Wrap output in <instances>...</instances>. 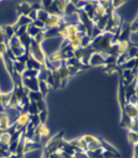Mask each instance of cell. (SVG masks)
Wrapping results in <instances>:
<instances>
[{"instance_id": "obj_1", "label": "cell", "mask_w": 138, "mask_h": 158, "mask_svg": "<svg viewBox=\"0 0 138 158\" xmlns=\"http://www.w3.org/2000/svg\"><path fill=\"white\" fill-rule=\"evenodd\" d=\"M113 37H114V34L111 32L102 31L91 41L89 46L92 47L94 52L111 55Z\"/></svg>"}, {"instance_id": "obj_2", "label": "cell", "mask_w": 138, "mask_h": 158, "mask_svg": "<svg viewBox=\"0 0 138 158\" xmlns=\"http://www.w3.org/2000/svg\"><path fill=\"white\" fill-rule=\"evenodd\" d=\"M38 72L39 70H27L21 74V83L22 86L31 92H39V81H38Z\"/></svg>"}, {"instance_id": "obj_3", "label": "cell", "mask_w": 138, "mask_h": 158, "mask_svg": "<svg viewBox=\"0 0 138 158\" xmlns=\"http://www.w3.org/2000/svg\"><path fill=\"white\" fill-rule=\"evenodd\" d=\"M63 135H64V132L61 131L60 133H57L56 135H54L52 138H50L44 148L43 154L49 156L51 154L55 153L57 150L61 147V145L64 143Z\"/></svg>"}, {"instance_id": "obj_4", "label": "cell", "mask_w": 138, "mask_h": 158, "mask_svg": "<svg viewBox=\"0 0 138 158\" xmlns=\"http://www.w3.org/2000/svg\"><path fill=\"white\" fill-rule=\"evenodd\" d=\"M28 55L33 58L35 60L40 62V64H44L46 60V54L44 49H42V46L40 44L37 43L31 39V43L30 45V47L28 49Z\"/></svg>"}, {"instance_id": "obj_5", "label": "cell", "mask_w": 138, "mask_h": 158, "mask_svg": "<svg viewBox=\"0 0 138 158\" xmlns=\"http://www.w3.org/2000/svg\"><path fill=\"white\" fill-rule=\"evenodd\" d=\"M7 47L15 58H19L23 56L26 53H28L26 52L25 47L22 46L19 39L15 35L7 41Z\"/></svg>"}, {"instance_id": "obj_6", "label": "cell", "mask_w": 138, "mask_h": 158, "mask_svg": "<svg viewBox=\"0 0 138 158\" xmlns=\"http://www.w3.org/2000/svg\"><path fill=\"white\" fill-rule=\"evenodd\" d=\"M82 138L86 144V152L95 151L102 147L101 137H99V136H95V135H82Z\"/></svg>"}, {"instance_id": "obj_7", "label": "cell", "mask_w": 138, "mask_h": 158, "mask_svg": "<svg viewBox=\"0 0 138 158\" xmlns=\"http://www.w3.org/2000/svg\"><path fill=\"white\" fill-rule=\"evenodd\" d=\"M94 52V51L93 50L92 47L88 46L87 47H84V48L79 47L78 49L73 51V54H74V57L82 64L88 66V60H89L90 57Z\"/></svg>"}, {"instance_id": "obj_8", "label": "cell", "mask_w": 138, "mask_h": 158, "mask_svg": "<svg viewBox=\"0 0 138 158\" xmlns=\"http://www.w3.org/2000/svg\"><path fill=\"white\" fill-rule=\"evenodd\" d=\"M57 74L61 80V88H63V87H66L67 83L68 82V81L71 79L72 75L69 73L68 72V69L67 68V66L65 65V63L63 64V66L61 67H60L59 69H57Z\"/></svg>"}, {"instance_id": "obj_9", "label": "cell", "mask_w": 138, "mask_h": 158, "mask_svg": "<svg viewBox=\"0 0 138 158\" xmlns=\"http://www.w3.org/2000/svg\"><path fill=\"white\" fill-rule=\"evenodd\" d=\"M31 115H29L28 114H20V115L18 117L14 123L16 127V131H22L26 128V125L30 122Z\"/></svg>"}, {"instance_id": "obj_10", "label": "cell", "mask_w": 138, "mask_h": 158, "mask_svg": "<svg viewBox=\"0 0 138 158\" xmlns=\"http://www.w3.org/2000/svg\"><path fill=\"white\" fill-rule=\"evenodd\" d=\"M106 62H105V58L102 55V53L94 52L93 53L89 60H88V66L91 67L94 66H105Z\"/></svg>"}, {"instance_id": "obj_11", "label": "cell", "mask_w": 138, "mask_h": 158, "mask_svg": "<svg viewBox=\"0 0 138 158\" xmlns=\"http://www.w3.org/2000/svg\"><path fill=\"white\" fill-rule=\"evenodd\" d=\"M31 23H32V21H31V19H29L27 16H19V19L17 22H15L13 25H11L12 27H13V29H14V31H18L19 29H20L22 27H26L28 25H30Z\"/></svg>"}, {"instance_id": "obj_12", "label": "cell", "mask_w": 138, "mask_h": 158, "mask_svg": "<svg viewBox=\"0 0 138 158\" xmlns=\"http://www.w3.org/2000/svg\"><path fill=\"white\" fill-rule=\"evenodd\" d=\"M31 5L27 2H23L17 6L16 10L19 16H27L31 10Z\"/></svg>"}, {"instance_id": "obj_13", "label": "cell", "mask_w": 138, "mask_h": 158, "mask_svg": "<svg viewBox=\"0 0 138 158\" xmlns=\"http://www.w3.org/2000/svg\"><path fill=\"white\" fill-rule=\"evenodd\" d=\"M10 125V120L9 117V114L5 111L0 112V128L5 131Z\"/></svg>"}, {"instance_id": "obj_14", "label": "cell", "mask_w": 138, "mask_h": 158, "mask_svg": "<svg viewBox=\"0 0 138 158\" xmlns=\"http://www.w3.org/2000/svg\"><path fill=\"white\" fill-rule=\"evenodd\" d=\"M41 66H42V64L35 60L31 56H28L27 60L26 62V69L27 70H40Z\"/></svg>"}, {"instance_id": "obj_15", "label": "cell", "mask_w": 138, "mask_h": 158, "mask_svg": "<svg viewBox=\"0 0 138 158\" xmlns=\"http://www.w3.org/2000/svg\"><path fill=\"white\" fill-rule=\"evenodd\" d=\"M11 95H12V91H10L8 93H2V94H1V107H2L3 111H5L9 107Z\"/></svg>"}, {"instance_id": "obj_16", "label": "cell", "mask_w": 138, "mask_h": 158, "mask_svg": "<svg viewBox=\"0 0 138 158\" xmlns=\"http://www.w3.org/2000/svg\"><path fill=\"white\" fill-rule=\"evenodd\" d=\"M1 59L4 60V64H5V67L6 69V71L8 72V73L10 74V76L13 74V61L10 60L9 56L7 55V53L4 54L3 56L1 57Z\"/></svg>"}, {"instance_id": "obj_17", "label": "cell", "mask_w": 138, "mask_h": 158, "mask_svg": "<svg viewBox=\"0 0 138 158\" xmlns=\"http://www.w3.org/2000/svg\"><path fill=\"white\" fill-rule=\"evenodd\" d=\"M19 40H20L22 46L25 47L26 52H28V49H29L30 45H31V37L28 35L26 32H25V33H24V34H22L20 37H19Z\"/></svg>"}, {"instance_id": "obj_18", "label": "cell", "mask_w": 138, "mask_h": 158, "mask_svg": "<svg viewBox=\"0 0 138 158\" xmlns=\"http://www.w3.org/2000/svg\"><path fill=\"white\" fill-rule=\"evenodd\" d=\"M42 31H43V30L39 29L38 27H36L32 23H31L30 25H28L27 27H26V33L30 36L31 39H33L37 34H39V33Z\"/></svg>"}, {"instance_id": "obj_19", "label": "cell", "mask_w": 138, "mask_h": 158, "mask_svg": "<svg viewBox=\"0 0 138 158\" xmlns=\"http://www.w3.org/2000/svg\"><path fill=\"white\" fill-rule=\"evenodd\" d=\"M2 30L4 31V34H5L7 41L15 35V31H14V29H13V27H12L11 25H7V26H2Z\"/></svg>"}, {"instance_id": "obj_20", "label": "cell", "mask_w": 138, "mask_h": 158, "mask_svg": "<svg viewBox=\"0 0 138 158\" xmlns=\"http://www.w3.org/2000/svg\"><path fill=\"white\" fill-rule=\"evenodd\" d=\"M128 142L132 145H137V132H134L131 130H128Z\"/></svg>"}, {"instance_id": "obj_21", "label": "cell", "mask_w": 138, "mask_h": 158, "mask_svg": "<svg viewBox=\"0 0 138 158\" xmlns=\"http://www.w3.org/2000/svg\"><path fill=\"white\" fill-rule=\"evenodd\" d=\"M81 47H87L90 45V43H91V41H92V39L89 37L88 35H84L83 37L81 38Z\"/></svg>"}, {"instance_id": "obj_22", "label": "cell", "mask_w": 138, "mask_h": 158, "mask_svg": "<svg viewBox=\"0 0 138 158\" xmlns=\"http://www.w3.org/2000/svg\"><path fill=\"white\" fill-rule=\"evenodd\" d=\"M129 30L131 32L137 31V17L131 23H129Z\"/></svg>"}, {"instance_id": "obj_23", "label": "cell", "mask_w": 138, "mask_h": 158, "mask_svg": "<svg viewBox=\"0 0 138 158\" xmlns=\"http://www.w3.org/2000/svg\"><path fill=\"white\" fill-rule=\"evenodd\" d=\"M124 3H125V1H111V6L114 10H115L116 8L123 5Z\"/></svg>"}, {"instance_id": "obj_24", "label": "cell", "mask_w": 138, "mask_h": 158, "mask_svg": "<svg viewBox=\"0 0 138 158\" xmlns=\"http://www.w3.org/2000/svg\"><path fill=\"white\" fill-rule=\"evenodd\" d=\"M6 42H7V40L5 38V34H4V31L2 30V26H1V28H0V44L6 43Z\"/></svg>"}, {"instance_id": "obj_25", "label": "cell", "mask_w": 138, "mask_h": 158, "mask_svg": "<svg viewBox=\"0 0 138 158\" xmlns=\"http://www.w3.org/2000/svg\"><path fill=\"white\" fill-rule=\"evenodd\" d=\"M9 155H10L9 152L5 151V150H3V149L0 148V158H7Z\"/></svg>"}, {"instance_id": "obj_26", "label": "cell", "mask_w": 138, "mask_h": 158, "mask_svg": "<svg viewBox=\"0 0 138 158\" xmlns=\"http://www.w3.org/2000/svg\"><path fill=\"white\" fill-rule=\"evenodd\" d=\"M134 150H133V156H132V158H138V152L137 149L138 147L137 145H134Z\"/></svg>"}, {"instance_id": "obj_27", "label": "cell", "mask_w": 138, "mask_h": 158, "mask_svg": "<svg viewBox=\"0 0 138 158\" xmlns=\"http://www.w3.org/2000/svg\"><path fill=\"white\" fill-rule=\"evenodd\" d=\"M4 132V131H3V130H2V129H1V128H0V136H1V135H2V133Z\"/></svg>"}, {"instance_id": "obj_28", "label": "cell", "mask_w": 138, "mask_h": 158, "mask_svg": "<svg viewBox=\"0 0 138 158\" xmlns=\"http://www.w3.org/2000/svg\"><path fill=\"white\" fill-rule=\"evenodd\" d=\"M0 92H1V89H0Z\"/></svg>"}]
</instances>
